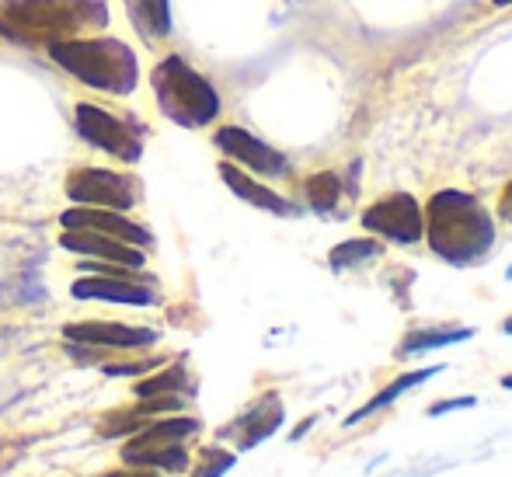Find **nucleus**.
I'll use <instances>...</instances> for the list:
<instances>
[{"instance_id": "obj_1", "label": "nucleus", "mask_w": 512, "mask_h": 477, "mask_svg": "<svg viewBox=\"0 0 512 477\" xmlns=\"http://www.w3.org/2000/svg\"><path fill=\"white\" fill-rule=\"evenodd\" d=\"M425 234L429 248L453 269H471L485 262L495 248V220L478 195L443 189L425 206Z\"/></svg>"}, {"instance_id": "obj_2", "label": "nucleus", "mask_w": 512, "mask_h": 477, "mask_svg": "<svg viewBox=\"0 0 512 477\" xmlns=\"http://www.w3.org/2000/svg\"><path fill=\"white\" fill-rule=\"evenodd\" d=\"M108 21L105 0H4L0 35L21 46H53Z\"/></svg>"}, {"instance_id": "obj_3", "label": "nucleus", "mask_w": 512, "mask_h": 477, "mask_svg": "<svg viewBox=\"0 0 512 477\" xmlns=\"http://www.w3.org/2000/svg\"><path fill=\"white\" fill-rule=\"evenodd\" d=\"M49 56L67 74L84 81L88 88L108 91V95H129L140 81V67L126 42L119 39H67L53 42Z\"/></svg>"}, {"instance_id": "obj_4", "label": "nucleus", "mask_w": 512, "mask_h": 477, "mask_svg": "<svg viewBox=\"0 0 512 477\" xmlns=\"http://www.w3.org/2000/svg\"><path fill=\"white\" fill-rule=\"evenodd\" d=\"M154 95L161 112L178 126H209L220 112V95L213 91V84L203 74L189 67L178 56H168L164 63H157L154 70Z\"/></svg>"}, {"instance_id": "obj_5", "label": "nucleus", "mask_w": 512, "mask_h": 477, "mask_svg": "<svg viewBox=\"0 0 512 477\" xmlns=\"http://www.w3.org/2000/svg\"><path fill=\"white\" fill-rule=\"evenodd\" d=\"M203 432L199 418H161L143 429L122 446V460L129 467H161V471L182 474L189 467V453H185V439Z\"/></svg>"}, {"instance_id": "obj_6", "label": "nucleus", "mask_w": 512, "mask_h": 477, "mask_svg": "<svg viewBox=\"0 0 512 477\" xmlns=\"http://www.w3.org/2000/svg\"><path fill=\"white\" fill-rule=\"evenodd\" d=\"M77 129L88 143L102 147L105 154L119 157V161L136 164L143 157V136L133 122L126 119H115V115L102 112L98 105H77Z\"/></svg>"}, {"instance_id": "obj_7", "label": "nucleus", "mask_w": 512, "mask_h": 477, "mask_svg": "<svg viewBox=\"0 0 512 477\" xmlns=\"http://www.w3.org/2000/svg\"><path fill=\"white\" fill-rule=\"evenodd\" d=\"M363 227L370 230V234H380L394 244H418L425 234V216H422V209H418L415 195L394 192V195L377 199L366 209Z\"/></svg>"}, {"instance_id": "obj_8", "label": "nucleus", "mask_w": 512, "mask_h": 477, "mask_svg": "<svg viewBox=\"0 0 512 477\" xmlns=\"http://www.w3.org/2000/svg\"><path fill=\"white\" fill-rule=\"evenodd\" d=\"M67 195L81 206H98V209H115V213H126L136 206L140 189H136L133 178L115 175V171L102 168H81L67 178Z\"/></svg>"}, {"instance_id": "obj_9", "label": "nucleus", "mask_w": 512, "mask_h": 477, "mask_svg": "<svg viewBox=\"0 0 512 477\" xmlns=\"http://www.w3.org/2000/svg\"><path fill=\"white\" fill-rule=\"evenodd\" d=\"M216 147H220L223 154L230 157V161H237V164H244L248 171H255V175L283 178L286 171H290L286 157L279 154V150H272L269 143L255 140V136H251L248 129L223 126L220 133H216Z\"/></svg>"}, {"instance_id": "obj_10", "label": "nucleus", "mask_w": 512, "mask_h": 477, "mask_svg": "<svg viewBox=\"0 0 512 477\" xmlns=\"http://www.w3.org/2000/svg\"><path fill=\"white\" fill-rule=\"evenodd\" d=\"M60 223L67 230H98V234H108V237H115V241H126V244H133V248H147V244L154 241L150 230H143L140 223L126 220V216L115 213V209L77 206V209H67V213L60 216Z\"/></svg>"}, {"instance_id": "obj_11", "label": "nucleus", "mask_w": 512, "mask_h": 477, "mask_svg": "<svg viewBox=\"0 0 512 477\" xmlns=\"http://www.w3.org/2000/svg\"><path fill=\"white\" fill-rule=\"evenodd\" d=\"M283 418H286V411H283L279 394H265V397H258L244 415H237V422L230 425V429H223V436H234L237 450H255L258 443H265V439L283 425Z\"/></svg>"}, {"instance_id": "obj_12", "label": "nucleus", "mask_w": 512, "mask_h": 477, "mask_svg": "<svg viewBox=\"0 0 512 477\" xmlns=\"http://www.w3.org/2000/svg\"><path fill=\"white\" fill-rule=\"evenodd\" d=\"M67 342H84V345H102V349H140V345H154L157 335L150 328H129V324H112V321H81L63 328Z\"/></svg>"}, {"instance_id": "obj_13", "label": "nucleus", "mask_w": 512, "mask_h": 477, "mask_svg": "<svg viewBox=\"0 0 512 477\" xmlns=\"http://www.w3.org/2000/svg\"><path fill=\"white\" fill-rule=\"evenodd\" d=\"M60 244L67 251H77V255L98 258V262H112L122 265V269H143V251L133 248L126 241H115L108 234H98V230H67L60 237Z\"/></svg>"}, {"instance_id": "obj_14", "label": "nucleus", "mask_w": 512, "mask_h": 477, "mask_svg": "<svg viewBox=\"0 0 512 477\" xmlns=\"http://www.w3.org/2000/svg\"><path fill=\"white\" fill-rule=\"evenodd\" d=\"M70 293L77 300H105V303H129V307H150L157 303V296L147 286L133 283V279H115V276H91L77 279L70 286Z\"/></svg>"}, {"instance_id": "obj_15", "label": "nucleus", "mask_w": 512, "mask_h": 477, "mask_svg": "<svg viewBox=\"0 0 512 477\" xmlns=\"http://www.w3.org/2000/svg\"><path fill=\"white\" fill-rule=\"evenodd\" d=\"M220 178L227 182V189L237 195V199L251 202L255 209H265V213H276V216H300V209L293 206L290 199H283L279 192L265 189V185H258L255 178L244 175L237 164H220Z\"/></svg>"}, {"instance_id": "obj_16", "label": "nucleus", "mask_w": 512, "mask_h": 477, "mask_svg": "<svg viewBox=\"0 0 512 477\" xmlns=\"http://www.w3.org/2000/svg\"><path fill=\"white\" fill-rule=\"evenodd\" d=\"M436 373H443V366H425V370H415V373H401L398 380H391L387 383L380 394H373L370 401L363 404L359 411H352L349 418H345V425H356V422H363V418H370V415H377V411H384V408H391L394 401H398L405 390H411V387H418V383H425L429 377H436Z\"/></svg>"}, {"instance_id": "obj_17", "label": "nucleus", "mask_w": 512, "mask_h": 477, "mask_svg": "<svg viewBox=\"0 0 512 477\" xmlns=\"http://www.w3.org/2000/svg\"><path fill=\"white\" fill-rule=\"evenodd\" d=\"M467 338H474V328H415V331H408V335L401 338L394 356H398V359L422 356V352L446 349V345L467 342Z\"/></svg>"}, {"instance_id": "obj_18", "label": "nucleus", "mask_w": 512, "mask_h": 477, "mask_svg": "<svg viewBox=\"0 0 512 477\" xmlns=\"http://www.w3.org/2000/svg\"><path fill=\"white\" fill-rule=\"evenodd\" d=\"M342 199V182H338L335 171H321V175H310L307 178V202L314 213H331Z\"/></svg>"}, {"instance_id": "obj_19", "label": "nucleus", "mask_w": 512, "mask_h": 477, "mask_svg": "<svg viewBox=\"0 0 512 477\" xmlns=\"http://www.w3.org/2000/svg\"><path fill=\"white\" fill-rule=\"evenodd\" d=\"M384 255V248H380L377 241H345L338 244V248H331L328 262L335 272H345L352 269V265H363V262H373V258Z\"/></svg>"}, {"instance_id": "obj_20", "label": "nucleus", "mask_w": 512, "mask_h": 477, "mask_svg": "<svg viewBox=\"0 0 512 477\" xmlns=\"http://www.w3.org/2000/svg\"><path fill=\"white\" fill-rule=\"evenodd\" d=\"M182 390H192V380H189V373H185L182 366H171V370L157 373V377L136 383V397H164V394L182 397Z\"/></svg>"}, {"instance_id": "obj_21", "label": "nucleus", "mask_w": 512, "mask_h": 477, "mask_svg": "<svg viewBox=\"0 0 512 477\" xmlns=\"http://www.w3.org/2000/svg\"><path fill=\"white\" fill-rule=\"evenodd\" d=\"M140 4V28H147L150 35H168L171 32V11L168 0H136Z\"/></svg>"}, {"instance_id": "obj_22", "label": "nucleus", "mask_w": 512, "mask_h": 477, "mask_svg": "<svg viewBox=\"0 0 512 477\" xmlns=\"http://www.w3.org/2000/svg\"><path fill=\"white\" fill-rule=\"evenodd\" d=\"M230 467H234V453L220 450V446H209V450H203L196 477H223Z\"/></svg>"}, {"instance_id": "obj_23", "label": "nucleus", "mask_w": 512, "mask_h": 477, "mask_svg": "<svg viewBox=\"0 0 512 477\" xmlns=\"http://www.w3.org/2000/svg\"><path fill=\"white\" fill-rule=\"evenodd\" d=\"M474 404H478V397H450V401H439V404H432V408H429V418H436V415H446V411L474 408Z\"/></svg>"}, {"instance_id": "obj_24", "label": "nucleus", "mask_w": 512, "mask_h": 477, "mask_svg": "<svg viewBox=\"0 0 512 477\" xmlns=\"http://www.w3.org/2000/svg\"><path fill=\"white\" fill-rule=\"evenodd\" d=\"M154 363H129V366H105L108 377H122V373H147Z\"/></svg>"}, {"instance_id": "obj_25", "label": "nucleus", "mask_w": 512, "mask_h": 477, "mask_svg": "<svg viewBox=\"0 0 512 477\" xmlns=\"http://www.w3.org/2000/svg\"><path fill=\"white\" fill-rule=\"evenodd\" d=\"M105 477H161V474H150L147 467H129V471H112Z\"/></svg>"}, {"instance_id": "obj_26", "label": "nucleus", "mask_w": 512, "mask_h": 477, "mask_svg": "<svg viewBox=\"0 0 512 477\" xmlns=\"http://www.w3.org/2000/svg\"><path fill=\"white\" fill-rule=\"evenodd\" d=\"M499 213L506 216V220L512 223V185L506 189V195H502V202H499Z\"/></svg>"}, {"instance_id": "obj_27", "label": "nucleus", "mask_w": 512, "mask_h": 477, "mask_svg": "<svg viewBox=\"0 0 512 477\" xmlns=\"http://www.w3.org/2000/svg\"><path fill=\"white\" fill-rule=\"evenodd\" d=\"M502 387H506V390H512V373H509V377H502Z\"/></svg>"}, {"instance_id": "obj_28", "label": "nucleus", "mask_w": 512, "mask_h": 477, "mask_svg": "<svg viewBox=\"0 0 512 477\" xmlns=\"http://www.w3.org/2000/svg\"><path fill=\"white\" fill-rule=\"evenodd\" d=\"M502 331H506V335H512V317H509L506 324H502Z\"/></svg>"}, {"instance_id": "obj_29", "label": "nucleus", "mask_w": 512, "mask_h": 477, "mask_svg": "<svg viewBox=\"0 0 512 477\" xmlns=\"http://www.w3.org/2000/svg\"><path fill=\"white\" fill-rule=\"evenodd\" d=\"M495 4H499V7H509V4H512V0H495Z\"/></svg>"}, {"instance_id": "obj_30", "label": "nucleus", "mask_w": 512, "mask_h": 477, "mask_svg": "<svg viewBox=\"0 0 512 477\" xmlns=\"http://www.w3.org/2000/svg\"><path fill=\"white\" fill-rule=\"evenodd\" d=\"M506 279H512V265H509V272H506Z\"/></svg>"}]
</instances>
